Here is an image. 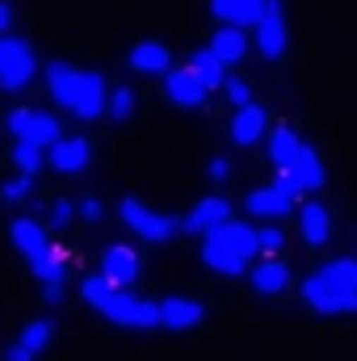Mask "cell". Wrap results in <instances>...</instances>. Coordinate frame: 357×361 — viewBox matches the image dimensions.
I'll list each match as a JSON object with an SVG mask.
<instances>
[{
    "mask_svg": "<svg viewBox=\"0 0 357 361\" xmlns=\"http://www.w3.org/2000/svg\"><path fill=\"white\" fill-rule=\"evenodd\" d=\"M303 302L315 315H357V261L341 257L328 261L324 269H315L303 281Z\"/></svg>",
    "mask_w": 357,
    "mask_h": 361,
    "instance_id": "obj_1",
    "label": "cell"
},
{
    "mask_svg": "<svg viewBox=\"0 0 357 361\" xmlns=\"http://www.w3.org/2000/svg\"><path fill=\"white\" fill-rule=\"evenodd\" d=\"M47 89L55 97V105H63L68 114H76L80 122H92V118H105V101H109V89L97 72H80L72 63H51L47 68Z\"/></svg>",
    "mask_w": 357,
    "mask_h": 361,
    "instance_id": "obj_2",
    "label": "cell"
},
{
    "mask_svg": "<svg viewBox=\"0 0 357 361\" xmlns=\"http://www.w3.org/2000/svg\"><path fill=\"white\" fill-rule=\"evenodd\" d=\"M80 294H85L89 307H97V311H101L109 324H118V328H160V302L135 298L131 290L109 286L101 273H89V277L80 281Z\"/></svg>",
    "mask_w": 357,
    "mask_h": 361,
    "instance_id": "obj_3",
    "label": "cell"
},
{
    "mask_svg": "<svg viewBox=\"0 0 357 361\" xmlns=\"http://www.w3.org/2000/svg\"><path fill=\"white\" fill-rule=\"evenodd\" d=\"M118 219H122L139 240H147V244H164V240H173L181 231V219L160 214V210H147L139 197H122V202H118Z\"/></svg>",
    "mask_w": 357,
    "mask_h": 361,
    "instance_id": "obj_4",
    "label": "cell"
},
{
    "mask_svg": "<svg viewBox=\"0 0 357 361\" xmlns=\"http://www.w3.org/2000/svg\"><path fill=\"white\" fill-rule=\"evenodd\" d=\"M4 126L17 135V143H30V147H55L63 139V126L55 114H42V109H13L4 118Z\"/></svg>",
    "mask_w": 357,
    "mask_h": 361,
    "instance_id": "obj_5",
    "label": "cell"
},
{
    "mask_svg": "<svg viewBox=\"0 0 357 361\" xmlns=\"http://www.w3.org/2000/svg\"><path fill=\"white\" fill-rule=\"evenodd\" d=\"M38 72V59H34V47L21 42V38H0V89L21 92Z\"/></svg>",
    "mask_w": 357,
    "mask_h": 361,
    "instance_id": "obj_6",
    "label": "cell"
},
{
    "mask_svg": "<svg viewBox=\"0 0 357 361\" xmlns=\"http://www.w3.org/2000/svg\"><path fill=\"white\" fill-rule=\"evenodd\" d=\"M223 223H231V202L223 197V193H210V197H202V202H193V210L181 219V231H189V235H210V231H219Z\"/></svg>",
    "mask_w": 357,
    "mask_h": 361,
    "instance_id": "obj_7",
    "label": "cell"
},
{
    "mask_svg": "<svg viewBox=\"0 0 357 361\" xmlns=\"http://www.w3.org/2000/svg\"><path fill=\"white\" fill-rule=\"evenodd\" d=\"M139 273H143V261H139V252H135L131 244H109V248L101 252V277H105L109 286L126 290V286L139 281Z\"/></svg>",
    "mask_w": 357,
    "mask_h": 361,
    "instance_id": "obj_8",
    "label": "cell"
},
{
    "mask_svg": "<svg viewBox=\"0 0 357 361\" xmlns=\"http://www.w3.org/2000/svg\"><path fill=\"white\" fill-rule=\"evenodd\" d=\"M277 180L282 185H290L294 193H311V189H324V164H320V156L303 143L298 147V156L277 173Z\"/></svg>",
    "mask_w": 357,
    "mask_h": 361,
    "instance_id": "obj_9",
    "label": "cell"
},
{
    "mask_svg": "<svg viewBox=\"0 0 357 361\" xmlns=\"http://www.w3.org/2000/svg\"><path fill=\"white\" fill-rule=\"evenodd\" d=\"M294 202H298V193H294L290 185H282V180L261 185V189H253V193L244 197L248 214H257V219H282V214L294 210Z\"/></svg>",
    "mask_w": 357,
    "mask_h": 361,
    "instance_id": "obj_10",
    "label": "cell"
},
{
    "mask_svg": "<svg viewBox=\"0 0 357 361\" xmlns=\"http://www.w3.org/2000/svg\"><path fill=\"white\" fill-rule=\"evenodd\" d=\"M47 164L55 169V173H63V177H76V173H85L92 164V147L89 139H80V135H63L51 152H47Z\"/></svg>",
    "mask_w": 357,
    "mask_h": 361,
    "instance_id": "obj_11",
    "label": "cell"
},
{
    "mask_svg": "<svg viewBox=\"0 0 357 361\" xmlns=\"http://www.w3.org/2000/svg\"><path fill=\"white\" fill-rule=\"evenodd\" d=\"M210 13L219 17V25H231V30H257L261 17L269 13V0H214Z\"/></svg>",
    "mask_w": 357,
    "mask_h": 361,
    "instance_id": "obj_12",
    "label": "cell"
},
{
    "mask_svg": "<svg viewBox=\"0 0 357 361\" xmlns=\"http://www.w3.org/2000/svg\"><path fill=\"white\" fill-rule=\"evenodd\" d=\"M286 42H290V30H286V17H282V4L269 0V13L261 17V25H257V51L265 59H277L286 51Z\"/></svg>",
    "mask_w": 357,
    "mask_h": 361,
    "instance_id": "obj_13",
    "label": "cell"
},
{
    "mask_svg": "<svg viewBox=\"0 0 357 361\" xmlns=\"http://www.w3.org/2000/svg\"><path fill=\"white\" fill-rule=\"evenodd\" d=\"M206 319V307L198 302V298H164L160 302V328H173V332H189V328H198Z\"/></svg>",
    "mask_w": 357,
    "mask_h": 361,
    "instance_id": "obj_14",
    "label": "cell"
},
{
    "mask_svg": "<svg viewBox=\"0 0 357 361\" xmlns=\"http://www.w3.org/2000/svg\"><path fill=\"white\" fill-rule=\"evenodd\" d=\"M126 59H131V68L143 72V76H169V72H173V51H169L164 42H156V38L135 42Z\"/></svg>",
    "mask_w": 357,
    "mask_h": 361,
    "instance_id": "obj_15",
    "label": "cell"
},
{
    "mask_svg": "<svg viewBox=\"0 0 357 361\" xmlns=\"http://www.w3.org/2000/svg\"><path fill=\"white\" fill-rule=\"evenodd\" d=\"M55 336V319H34V324H25L21 328V336L13 341V349H8V357L4 361H34L42 349H47V341Z\"/></svg>",
    "mask_w": 357,
    "mask_h": 361,
    "instance_id": "obj_16",
    "label": "cell"
},
{
    "mask_svg": "<svg viewBox=\"0 0 357 361\" xmlns=\"http://www.w3.org/2000/svg\"><path fill=\"white\" fill-rule=\"evenodd\" d=\"M164 97H169L177 109H202L210 92L202 89V85H198V80H193L185 68H173V72L164 76Z\"/></svg>",
    "mask_w": 357,
    "mask_h": 361,
    "instance_id": "obj_17",
    "label": "cell"
},
{
    "mask_svg": "<svg viewBox=\"0 0 357 361\" xmlns=\"http://www.w3.org/2000/svg\"><path fill=\"white\" fill-rule=\"evenodd\" d=\"M210 240L223 244L227 252H236L240 261H253V257H257V227H248V223H240V219H231V223H223L219 231H210Z\"/></svg>",
    "mask_w": 357,
    "mask_h": 361,
    "instance_id": "obj_18",
    "label": "cell"
},
{
    "mask_svg": "<svg viewBox=\"0 0 357 361\" xmlns=\"http://www.w3.org/2000/svg\"><path fill=\"white\" fill-rule=\"evenodd\" d=\"M298 231L311 248H324L332 240V214L320 202H307V206H298Z\"/></svg>",
    "mask_w": 357,
    "mask_h": 361,
    "instance_id": "obj_19",
    "label": "cell"
},
{
    "mask_svg": "<svg viewBox=\"0 0 357 361\" xmlns=\"http://www.w3.org/2000/svg\"><path fill=\"white\" fill-rule=\"evenodd\" d=\"M269 135V114L261 105H248V109H236V118H231V139L240 143V147H253L257 139H265Z\"/></svg>",
    "mask_w": 357,
    "mask_h": 361,
    "instance_id": "obj_20",
    "label": "cell"
},
{
    "mask_svg": "<svg viewBox=\"0 0 357 361\" xmlns=\"http://www.w3.org/2000/svg\"><path fill=\"white\" fill-rule=\"evenodd\" d=\"M210 55H214L223 68L240 63V59L248 55V30H231V25H219V34L210 38Z\"/></svg>",
    "mask_w": 357,
    "mask_h": 361,
    "instance_id": "obj_21",
    "label": "cell"
},
{
    "mask_svg": "<svg viewBox=\"0 0 357 361\" xmlns=\"http://www.w3.org/2000/svg\"><path fill=\"white\" fill-rule=\"evenodd\" d=\"M185 72H189V76H193L206 92H214V89H223V85H227V72H223V63L210 55V47L193 51V55H189V63H185Z\"/></svg>",
    "mask_w": 357,
    "mask_h": 361,
    "instance_id": "obj_22",
    "label": "cell"
},
{
    "mask_svg": "<svg viewBox=\"0 0 357 361\" xmlns=\"http://www.w3.org/2000/svg\"><path fill=\"white\" fill-rule=\"evenodd\" d=\"M248 286H253L261 298H273V294H282V290L290 286V269H286L282 261H257V269L248 273Z\"/></svg>",
    "mask_w": 357,
    "mask_h": 361,
    "instance_id": "obj_23",
    "label": "cell"
},
{
    "mask_svg": "<svg viewBox=\"0 0 357 361\" xmlns=\"http://www.w3.org/2000/svg\"><path fill=\"white\" fill-rule=\"evenodd\" d=\"M202 261H206V269H214L219 277H240V273L248 269V261H240L236 252H227V248L214 244L210 235L202 240Z\"/></svg>",
    "mask_w": 357,
    "mask_h": 361,
    "instance_id": "obj_24",
    "label": "cell"
},
{
    "mask_svg": "<svg viewBox=\"0 0 357 361\" xmlns=\"http://www.w3.org/2000/svg\"><path fill=\"white\" fill-rule=\"evenodd\" d=\"M298 147H303V139H298V135H294V130H290L286 122L269 130V160L277 164V173H282V169H286V164H290V160L298 156Z\"/></svg>",
    "mask_w": 357,
    "mask_h": 361,
    "instance_id": "obj_25",
    "label": "cell"
},
{
    "mask_svg": "<svg viewBox=\"0 0 357 361\" xmlns=\"http://www.w3.org/2000/svg\"><path fill=\"white\" fill-rule=\"evenodd\" d=\"M135 109H139V97H135V89H126V85H118V89H109V101H105V118L109 122H131L135 118Z\"/></svg>",
    "mask_w": 357,
    "mask_h": 361,
    "instance_id": "obj_26",
    "label": "cell"
},
{
    "mask_svg": "<svg viewBox=\"0 0 357 361\" xmlns=\"http://www.w3.org/2000/svg\"><path fill=\"white\" fill-rule=\"evenodd\" d=\"M13 164H17V177H38L47 169V152L42 147H30V143H17L13 147Z\"/></svg>",
    "mask_w": 357,
    "mask_h": 361,
    "instance_id": "obj_27",
    "label": "cell"
},
{
    "mask_svg": "<svg viewBox=\"0 0 357 361\" xmlns=\"http://www.w3.org/2000/svg\"><path fill=\"white\" fill-rule=\"evenodd\" d=\"M282 244H286V235H282V227H257V252H261V261H277V252H282Z\"/></svg>",
    "mask_w": 357,
    "mask_h": 361,
    "instance_id": "obj_28",
    "label": "cell"
},
{
    "mask_svg": "<svg viewBox=\"0 0 357 361\" xmlns=\"http://www.w3.org/2000/svg\"><path fill=\"white\" fill-rule=\"evenodd\" d=\"M223 92H227V101H231L236 109H248V105H257V101H253V85H248V80H240V76H227Z\"/></svg>",
    "mask_w": 357,
    "mask_h": 361,
    "instance_id": "obj_29",
    "label": "cell"
},
{
    "mask_svg": "<svg viewBox=\"0 0 357 361\" xmlns=\"http://www.w3.org/2000/svg\"><path fill=\"white\" fill-rule=\"evenodd\" d=\"M30 189H34V180H30V177H13V180H4V185H0V197H4V202H25V197H30Z\"/></svg>",
    "mask_w": 357,
    "mask_h": 361,
    "instance_id": "obj_30",
    "label": "cell"
},
{
    "mask_svg": "<svg viewBox=\"0 0 357 361\" xmlns=\"http://www.w3.org/2000/svg\"><path fill=\"white\" fill-rule=\"evenodd\" d=\"M72 219H76V202H68V197H55V202H51V223H55V227H68Z\"/></svg>",
    "mask_w": 357,
    "mask_h": 361,
    "instance_id": "obj_31",
    "label": "cell"
},
{
    "mask_svg": "<svg viewBox=\"0 0 357 361\" xmlns=\"http://www.w3.org/2000/svg\"><path fill=\"white\" fill-rule=\"evenodd\" d=\"M206 177L214 180V185H223V180L231 177V164H227V160H223V156H214V160H210V164H206Z\"/></svg>",
    "mask_w": 357,
    "mask_h": 361,
    "instance_id": "obj_32",
    "label": "cell"
},
{
    "mask_svg": "<svg viewBox=\"0 0 357 361\" xmlns=\"http://www.w3.org/2000/svg\"><path fill=\"white\" fill-rule=\"evenodd\" d=\"M76 214H80V219H89V223H101V214H105V206H101L97 197H85V202L76 206Z\"/></svg>",
    "mask_w": 357,
    "mask_h": 361,
    "instance_id": "obj_33",
    "label": "cell"
},
{
    "mask_svg": "<svg viewBox=\"0 0 357 361\" xmlns=\"http://www.w3.org/2000/svg\"><path fill=\"white\" fill-rule=\"evenodd\" d=\"M8 25H13V4L0 0V30H8Z\"/></svg>",
    "mask_w": 357,
    "mask_h": 361,
    "instance_id": "obj_34",
    "label": "cell"
},
{
    "mask_svg": "<svg viewBox=\"0 0 357 361\" xmlns=\"http://www.w3.org/2000/svg\"><path fill=\"white\" fill-rule=\"evenodd\" d=\"M0 38H4V30H0Z\"/></svg>",
    "mask_w": 357,
    "mask_h": 361,
    "instance_id": "obj_35",
    "label": "cell"
}]
</instances>
